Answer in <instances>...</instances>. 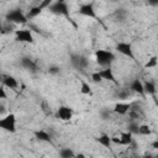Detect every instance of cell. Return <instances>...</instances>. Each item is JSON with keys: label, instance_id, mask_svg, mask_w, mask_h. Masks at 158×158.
I'll return each mask as SVG.
<instances>
[{"label": "cell", "instance_id": "24", "mask_svg": "<svg viewBox=\"0 0 158 158\" xmlns=\"http://www.w3.org/2000/svg\"><path fill=\"white\" fill-rule=\"evenodd\" d=\"M90 78H91V80H93L94 83H101V81H102V78H101V75L99 74L98 70H96V72H93L91 75H90Z\"/></svg>", "mask_w": 158, "mask_h": 158}, {"label": "cell", "instance_id": "4", "mask_svg": "<svg viewBox=\"0 0 158 158\" xmlns=\"http://www.w3.org/2000/svg\"><path fill=\"white\" fill-rule=\"evenodd\" d=\"M115 49H116V51H117L120 54H122V56L127 57L128 59L136 60L135 49H133V47H132V43H131V42L120 41V42H117V43H116V46H115Z\"/></svg>", "mask_w": 158, "mask_h": 158}, {"label": "cell", "instance_id": "1", "mask_svg": "<svg viewBox=\"0 0 158 158\" xmlns=\"http://www.w3.org/2000/svg\"><path fill=\"white\" fill-rule=\"evenodd\" d=\"M95 62L102 68V67H111V64L115 62L116 56L112 51L105 49V48H99L94 53Z\"/></svg>", "mask_w": 158, "mask_h": 158}, {"label": "cell", "instance_id": "22", "mask_svg": "<svg viewBox=\"0 0 158 158\" xmlns=\"http://www.w3.org/2000/svg\"><path fill=\"white\" fill-rule=\"evenodd\" d=\"M77 153L72 148H60L59 149V157L62 158H74Z\"/></svg>", "mask_w": 158, "mask_h": 158}, {"label": "cell", "instance_id": "6", "mask_svg": "<svg viewBox=\"0 0 158 158\" xmlns=\"http://www.w3.org/2000/svg\"><path fill=\"white\" fill-rule=\"evenodd\" d=\"M15 40L20 43H35V36L28 28H17L15 30Z\"/></svg>", "mask_w": 158, "mask_h": 158}, {"label": "cell", "instance_id": "19", "mask_svg": "<svg viewBox=\"0 0 158 158\" xmlns=\"http://www.w3.org/2000/svg\"><path fill=\"white\" fill-rule=\"evenodd\" d=\"M137 135L139 136H151L152 135V128L147 123H139L137 127Z\"/></svg>", "mask_w": 158, "mask_h": 158}, {"label": "cell", "instance_id": "17", "mask_svg": "<svg viewBox=\"0 0 158 158\" xmlns=\"http://www.w3.org/2000/svg\"><path fill=\"white\" fill-rule=\"evenodd\" d=\"M143 89H144V95H156L157 93V85L152 80L143 81Z\"/></svg>", "mask_w": 158, "mask_h": 158}, {"label": "cell", "instance_id": "26", "mask_svg": "<svg viewBox=\"0 0 158 158\" xmlns=\"http://www.w3.org/2000/svg\"><path fill=\"white\" fill-rule=\"evenodd\" d=\"M59 72H60V68L57 67V65H51V67L48 68V73H49V74H58Z\"/></svg>", "mask_w": 158, "mask_h": 158}, {"label": "cell", "instance_id": "25", "mask_svg": "<svg viewBox=\"0 0 158 158\" xmlns=\"http://www.w3.org/2000/svg\"><path fill=\"white\" fill-rule=\"evenodd\" d=\"M7 99V91H6V88L1 84L0 85V100H5Z\"/></svg>", "mask_w": 158, "mask_h": 158}, {"label": "cell", "instance_id": "10", "mask_svg": "<svg viewBox=\"0 0 158 158\" xmlns=\"http://www.w3.org/2000/svg\"><path fill=\"white\" fill-rule=\"evenodd\" d=\"M78 14L81 15V16H85V17H90V19H96V16H98L93 1L81 4L78 9Z\"/></svg>", "mask_w": 158, "mask_h": 158}, {"label": "cell", "instance_id": "9", "mask_svg": "<svg viewBox=\"0 0 158 158\" xmlns=\"http://www.w3.org/2000/svg\"><path fill=\"white\" fill-rule=\"evenodd\" d=\"M73 116H74L73 109L67 105H60L56 111V117L60 121H70Z\"/></svg>", "mask_w": 158, "mask_h": 158}, {"label": "cell", "instance_id": "20", "mask_svg": "<svg viewBox=\"0 0 158 158\" xmlns=\"http://www.w3.org/2000/svg\"><path fill=\"white\" fill-rule=\"evenodd\" d=\"M79 91L83 94V95H93V89H91V85L85 81V80H80V88H79Z\"/></svg>", "mask_w": 158, "mask_h": 158}, {"label": "cell", "instance_id": "21", "mask_svg": "<svg viewBox=\"0 0 158 158\" xmlns=\"http://www.w3.org/2000/svg\"><path fill=\"white\" fill-rule=\"evenodd\" d=\"M21 64H22V67H25L26 69H28V70H31V72H35L36 70V63L32 60V59H30V58H27V57H25V58H22L21 59Z\"/></svg>", "mask_w": 158, "mask_h": 158}, {"label": "cell", "instance_id": "28", "mask_svg": "<svg viewBox=\"0 0 158 158\" xmlns=\"http://www.w3.org/2000/svg\"><path fill=\"white\" fill-rule=\"evenodd\" d=\"M4 27H5V26H4V22H2V20L0 19V33L4 32Z\"/></svg>", "mask_w": 158, "mask_h": 158}, {"label": "cell", "instance_id": "5", "mask_svg": "<svg viewBox=\"0 0 158 158\" xmlns=\"http://www.w3.org/2000/svg\"><path fill=\"white\" fill-rule=\"evenodd\" d=\"M48 10H51L56 15L69 17V9L64 0H53L51 2V5L48 6Z\"/></svg>", "mask_w": 158, "mask_h": 158}, {"label": "cell", "instance_id": "7", "mask_svg": "<svg viewBox=\"0 0 158 158\" xmlns=\"http://www.w3.org/2000/svg\"><path fill=\"white\" fill-rule=\"evenodd\" d=\"M133 135L130 131L121 132L118 136H111V142L112 144H118V146H131L133 143Z\"/></svg>", "mask_w": 158, "mask_h": 158}, {"label": "cell", "instance_id": "3", "mask_svg": "<svg viewBox=\"0 0 158 158\" xmlns=\"http://www.w3.org/2000/svg\"><path fill=\"white\" fill-rule=\"evenodd\" d=\"M5 19L10 23H14V25H23V23H26L28 21L27 17H26V14L21 9H12V10H10L6 14Z\"/></svg>", "mask_w": 158, "mask_h": 158}, {"label": "cell", "instance_id": "8", "mask_svg": "<svg viewBox=\"0 0 158 158\" xmlns=\"http://www.w3.org/2000/svg\"><path fill=\"white\" fill-rule=\"evenodd\" d=\"M52 1H53V0H41V1H40V4H37V5L32 6V7L27 11V14H26L27 20L35 19V17H37L38 15H41V14H42V11H43L44 9H48V6L51 5V2H52Z\"/></svg>", "mask_w": 158, "mask_h": 158}, {"label": "cell", "instance_id": "27", "mask_svg": "<svg viewBox=\"0 0 158 158\" xmlns=\"http://www.w3.org/2000/svg\"><path fill=\"white\" fill-rule=\"evenodd\" d=\"M147 2H148L151 6H157V5H158V0H147Z\"/></svg>", "mask_w": 158, "mask_h": 158}, {"label": "cell", "instance_id": "12", "mask_svg": "<svg viewBox=\"0 0 158 158\" xmlns=\"http://www.w3.org/2000/svg\"><path fill=\"white\" fill-rule=\"evenodd\" d=\"M133 106V102H127V101H118L112 107V112L116 114V115H120V116H125L130 112V110L132 109Z\"/></svg>", "mask_w": 158, "mask_h": 158}, {"label": "cell", "instance_id": "29", "mask_svg": "<svg viewBox=\"0 0 158 158\" xmlns=\"http://www.w3.org/2000/svg\"><path fill=\"white\" fill-rule=\"evenodd\" d=\"M0 77H1V73H0Z\"/></svg>", "mask_w": 158, "mask_h": 158}, {"label": "cell", "instance_id": "14", "mask_svg": "<svg viewBox=\"0 0 158 158\" xmlns=\"http://www.w3.org/2000/svg\"><path fill=\"white\" fill-rule=\"evenodd\" d=\"M99 72V74L101 75V78H102V80H107V81H111V83H114V84H117V80H116V78H115V73H114V70H112V68L111 67H102L100 70H98Z\"/></svg>", "mask_w": 158, "mask_h": 158}, {"label": "cell", "instance_id": "23", "mask_svg": "<svg viewBox=\"0 0 158 158\" xmlns=\"http://www.w3.org/2000/svg\"><path fill=\"white\" fill-rule=\"evenodd\" d=\"M157 64H158V58H157V56H152L147 62H146V64H144V68L147 69H152V68H156L157 67Z\"/></svg>", "mask_w": 158, "mask_h": 158}, {"label": "cell", "instance_id": "15", "mask_svg": "<svg viewBox=\"0 0 158 158\" xmlns=\"http://www.w3.org/2000/svg\"><path fill=\"white\" fill-rule=\"evenodd\" d=\"M128 90L131 93H136L138 95H144V89H143V80H141L139 78H135L130 85H128Z\"/></svg>", "mask_w": 158, "mask_h": 158}, {"label": "cell", "instance_id": "13", "mask_svg": "<svg viewBox=\"0 0 158 158\" xmlns=\"http://www.w3.org/2000/svg\"><path fill=\"white\" fill-rule=\"evenodd\" d=\"M0 79H1V84H2L6 89L15 90V89L19 88V81H17V79H16L14 75H9V74L2 75V74H1Z\"/></svg>", "mask_w": 158, "mask_h": 158}, {"label": "cell", "instance_id": "18", "mask_svg": "<svg viewBox=\"0 0 158 158\" xmlns=\"http://www.w3.org/2000/svg\"><path fill=\"white\" fill-rule=\"evenodd\" d=\"M96 142L105 147V148H111L112 146V142H111V136H109L107 133H101L99 137H96Z\"/></svg>", "mask_w": 158, "mask_h": 158}, {"label": "cell", "instance_id": "11", "mask_svg": "<svg viewBox=\"0 0 158 158\" xmlns=\"http://www.w3.org/2000/svg\"><path fill=\"white\" fill-rule=\"evenodd\" d=\"M70 63H72V65L74 68L83 70V69H85L89 65V59L85 56H83V54L75 53V54H72L70 56Z\"/></svg>", "mask_w": 158, "mask_h": 158}, {"label": "cell", "instance_id": "16", "mask_svg": "<svg viewBox=\"0 0 158 158\" xmlns=\"http://www.w3.org/2000/svg\"><path fill=\"white\" fill-rule=\"evenodd\" d=\"M35 138L38 139L40 142H46V143H52V137L46 130H37L33 132Z\"/></svg>", "mask_w": 158, "mask_h": 158}, {"label": "cell", "instance_id": "2", "mask_svg": "<svg viewBox=\"0 0 158 158\" xmlns=\"http://www.w3.org/2000/svg\"><path fill=\"white\" fill-rule=\"evenodd\" d=\"M16 127H17V118L14 112H7L0 117V130L9 133H15L17 131Z\"/></svg>", "mask_w": 158, "mask_h": 158}]
</instances>
